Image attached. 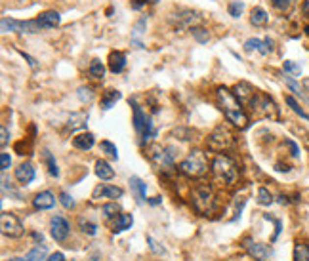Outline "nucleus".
I'll use <instances>...</instances> for the list:
<instances>
[{
	"instance_id": "2f4dec72",
	"label": "nucleus",
	"mask_w": 309,
	"mask_h": 261,
	"mask_svg": "<svg viewBox=\"0 0 309 261\" xmlns=\"http://www.w3.org/2000/svg\"><path fill=\"white\" fill-rule=\"evenodd\" d=\"M284 101H286V105L290 107L292 111H294V113H296L300 119H304V120L309 122V115L306 113V111H304V109H302V107H300V103H298V101H296L292 95H286V99H284Z\"/></svg>"
},
{
	"instance_id": "f257e3e1",
	"label": "nucleus",
	"mask_w": 309,
	"mask_h": 261,
	"mask_svg": "<svg viewBox=\"0 0 309 261\" xmlns=\"http://www.w3.org/2000/svg\"><path fill=\"white\" fill-rule=\"evenodd\" d=\"M216 95H218V103L222 107L225 119L231 122L233 126H237L239 130H246L250 120H248L246 113L242 111V103L235 97V94L229 92L227 88L220 86L216 90Z\"/></svg>"
},
{
	"instance_id": "1a4fd4ad",
	"label": "nucleus",
	"mask_w": 309,
	"mask_h": 261,
	"mask_svg": "<svg viewBox=\"0 0 309 261\" xmlns=\"http://www.w3.org/2000/svg\"><path fill=\"white\" fill-rule=\"evenodd\" d=\"M172 25L178 29V31H183V29H195L203 23V18L199 12L195 10H189V8H180L178 12H174L170 16Z\"/></svg>"
},
{
	"instance_id": "9d476101",
	"label": "nucleus",
	"mask_w": 309,
	"mask_h": 261,
	"mask_svg": "<svg viewBox=\"0 0 309 261\" xmlns=\"http://www.w3.org/2000/svg\"><path fill=\"white\" fill-rule=\"evenodd\" d=\"M0 229H2V235L10 237V238H19L25 233V227L19 221V217L14 214H6V212H2V215H0Z\"/></svg>"
},
{
	"instance_id": "3c124183",
	"label": "nucleus",
	"mask_w": 309,
	"mask_h": 261,
	"mask_svg": "<svg viewBox=\"0 0 309 261\" xmlns=\"http://www.w3.org/2000/svg\"><path fill=\"white\" fill-rule=\"evenodd\" d=\"M21 55H23V57H25V61L31 65V69H38V63H36V59H34V57H31L29 53H25V52H21Z\"/></svg>"
},
{
	"instance_id": "a19ab883",
	"label": "nucleus",
	"mask_w": 309,
	"mask_h": 261,
	"mask_svg": "<svg viewBox=\"0 0 309 261\" xmlns=\"http://www.w3.org/2000/svg\"><path fill=\"white\" fill-rule=\"evenodd\" d=\"M78 225H80V229H82V231H84L86 235H90V237H94V235H96V233H98V227L94 225V223H90V221H84V219H82V217H80V219H78Z\"/></svg>"
},
{
	"instance_id": "5701e85b",
	"label": "nucleus",
	"mask_w": 309,
	"mask_h": 261,
	"mask_svg": "<svg viewBox=\"0 0 309 261\" xmlns=\"http://www.w3.org/2000/svg\"><path fill=\"white\" fill-rule=\"evenodd\" d=\"M120 97H122V94H120L119 90H105V92H103V95H102V109L103 111L113 109Z\"/></svg>"
},
{
	"instance_id": "4d7b16f0",
	"label": "nucleus",
	"mask_w": 309,
	"mask_h": 261,
	"mask_svg": "<svg viewBox=\"0 0 309 261\" xmlns=\"http://www.w3.org/2000/svg\"><path fill=\"white\" fill-rule=\"evenodd\" d=\"M149 202H151V204H158V202H160V196H154V198H151Z\"/></svg>"
},
{
	"instance_id": "f8f14e48",
	"label": "nucleus",
	"mask_w": 309,
	"mask_h": 261,
	"mask_svg": "<svg viewBox=\"0 0 309 261\" xmlns=\"http://www.w3.org/2000/svg\"><path fill=\"white\" fill-rule=\"evenodd\" d=\"M69 221L65 217H61V215H53L50 219V235L52 238L55 240V242H63L65 238H67L69 235Z\"/></svg>"
},
{
	"instance_id": "6e6d98bb",
	"label": "nucleus",
	"mask_w": 309,
	"mask_h": 261,
	"mask_svg": "<svg viewBox=\"0 0 309 261\" xmlns=\"http://www.w3.org/2000/svg\"><path fill=\"white\" fill-rule=\"evenodd\" d=\"M33 238H34V240H36L38 244L42 242V235H38V233H33Z\"/></svg>"
},
{
	"instance_id": "7ed1b4c3",
	"label": "nucleus",
	"mask_w": 309,
	"mask_h": 261,
	"mask_svg": "<svg viewBox=\"0 0 309 261\" xmlns=\"http://www.w3.org/2000/svg\"><path fill=\"white\" fill-rule=\"evenodd\" d=\"M210 170H212L214 179L220 181V183H225V185L237 183V177H239L237 164L233 162V158H229L227 155H216L214 160H212V164H210Z\"/></svg>"
},
{
	"instance_id": "4468645a",
	"label": "nucleus",
	"mask_w": 309,
	"mask_h": 261,
	"mask_svg": "<svg viewBox=\"0 0 309 261\" xmlns=\"http://www.w3.org/2000/svg\"><path fill=\"white\" fill-rule=\"evenodd\" d=\"M124 194V191L117 187V185H107V183H102L98 185L94 192H92V200H102V198H120Z\"/></svg>"
},
{
	"instance_id": "79ce46f5",
	"label": "nucleus",
	"mask_w": 309,
	"mask_h": 261,
	"mask_svg": "<svg viewBox=\"0 0 309 261\" xmlns=\"http://www.w3.org/2000/svg\"><path fill=\"white\" fill-rule=\"evenodd\" d=\"M284 82H286V86L290 88V90H292V92H294V94H296V95H298V97H302V99H308V97L304 95V92H302V88L298 86V84H296V82L292 80L290 76H284Z\"/></svg>"
},
{
	"instance_id": "c9c22d12",
	"label": "nucleus",
	"mask_w": 309,
	"mask_h": 261,
	"mask_svg": "<svg viewBox=\"0 0 309 261\" xmlns=\"http://www.w3.org/2000/svg\"><path fill=\"white\" fill-rule=\"evenodd\" d=\"M100 149H102V153H105L107 157L119 158V149H117L111 141H102V143H100Z\"/></svg>"
},
{
	"instance_id": "2eb2a0df",
	"label": "nucleus",
	"mask_w": 309,
	"mask_h": 261,
	"mask_svg": "<svg viewBox=\"0 0 309 261\" xmlns=\"http://www.w3.org/2000/svg\"><path fill=\"white\" fill-rule=\"evenodd\" d=\"M258 90H254L252 84H248V82H239V84H235L233 88V94H235V97L239 99L242 105H248L252 101V97L256 95Z\"/></svg>"
},
{
	"instance_id": "423d86ee",
	"label": "nucleus",
	"mask_w": 309,
	"mask_h": 261,
	"mask_svg": "<svg viewBox=\"0 0 309 261\" xmlns=\"http://www.w3.org/2000/svg\"><path fill=\"white\" fill-rule=\"evenodd\" d=\"M248 105L254 113V117H258V119H265V120H277L279 119V107L263 92H256V95L252 97V101Z\"/></svg>"
},
{
	"instance_id": "5fc2aeb1",
	"label": "nucleus",
	"mask_w": 309,
	"mask_h": 261,
	"mask_svg": "<svg viewBox=\"0 0 309 261\" xmlns=\"http://www.w3.org/2000/svg\"><path fill=\"white\" fill-rule=\"evenodd\" d=\"M304 14H306V16L309 18V0H306V2H304Z\"/></svg>"
},
{
	"instance_id": "7c9ffc66",
	"label": "nucleus",
	"mask_w": 309,
	"mask_h": 261,
	"mask_svg": "<svg viewBox=\"0 0 309 261\" xmlns=\"http://www.w3.org/2000/svg\"><path fill=\"white\" fill-rule=\"evenodd\" d=\"M294 261H309V244L298 242L294 246Z\"/></svg>"
},
{
	"instance_id": "c756f323",
	"label": "nucleus",
	"mask_w": 309,
	"mask_h": 261,
	"mask_svg": "<svg viewBox=\"0 0 309 261\" xmlns=\"http://www.w3.org/2000/svg\"><path fill=\"white\" fill-rule=\"evenodd\" d=\"M2 31L4 33H23V21L2 18Z\"/></svg>"
},
{
	"instance_id": "dca6fc26",
	"label": "nucleus",
	"mask_w": 309,
	"mask_h": 261,
	"mask_svg": "<svg viewBox=\"0 0 309 261\" xmlns=\"http://www.w3.org/2000/svg\"><path fill=\"white\" fill-rule=\"evenodd\" d=\"M59 21H61V16L55 10H48V12H44L36 18V23H38L40 29H55L59 25Z\"/></svg>"
},
{
	"instance_id": "ddd939ff",
	"label": "nucleus",
	"mask_w": 309,
	"mask_h": 261,
	"mask_svg": "<svg viewBox=\"0 0 309 261\" xmlns=\"http://www.w3.org/2000/svg\"><path fill=\"white\" fill-rule=\"evenodd\" d=\"M242 48H244V52H259L263 53V55H267V53L273 52V40L271 38H265V40H261V38H248Z\"/></svg>"
},
{
	"instance_id": "f3484780",
	"label": "nucleus",
	"mask_w": 309,
	"mask_h": 261,
	"mask_svg": "<svg viewBox=\"0 0 309 261\" xmlns=\"http://www.w3.org/2000/svg\"><path fill=\"white\" fill-rule=\"evenodd\" d=\"M33 206L36 210H50L55 206V196L52 191H42L38 192L33 198Z\"/></svg>"
},
{
	"instance_id": "20e7f679",
	"label": "nucleus",
	"mask_w": 309,
	"mask_h": 261,
	"mask_svg": "<svg viewBox=\"0 0 309 261\" xmlns=\"http://www.w3.org/2000/svg\"><path fill=\"white\" fill-rule=\"evenodd\" d=\"M191 202H193V208L201 215H208L216 204V196H214L212 187L208 183H197L191 189Z\"/></svg>"
},
{
	"instance_id": "c85d7f7f",
	"label": "nucleus",
	"mask_w": 309,
	"mask_h": 261,
	"mask_svg": "<svg viewBox=\"0 0 309 261\" xmlns=\"http://www.w3.org/2000/svg\"><path fill=\"white\" fill-rule=\"evenodd\" d=\"M132 223H134V219H132L130 214H120L117 217V223L113 227V233H122L126 229H132Z\"/></svg>"
},
{
	"instance_id": "0eeeda50",
	"label": "nucleus",
	"mask_w": 309,
	"mask_h": 261,
	"mask_svg": "<svg viewBox=\"0 0 309 261\" xmlns=\"http://www.w3.org/2000/svg\"><path fill=\"white\" fill-rule=\"evenodd\" d=\"M147 157H149L151 164H153L158 172H162V174H172V172H174V158H172V155L164 147L153 143V145L147 149Z\"/></svg>"
},
{
	"instance_id": "ea45409f",
	"label": "nucleus",
	"mask_w": 309,
	"mask_h": 261,
	"mask_svg": "<svg viewBox=\"0 0 309 261\" xmlns=\"http://www.w3.org/2000/svg\"><path fill=\"white\" fill-rule=\"evenodd\" d=\"M59 202H61V206L65 210H73L75 208V200H73V196L69 194V192H59Z\"/></svg>"
},
{
	"instance_id": "b1692460",
	"label": "nucleus",
	"mask_w": 309,
	"mask_h": 261,
	"mask_svg": "<svg viewBox=\"0 0 309 261\" xmlns=\"http://www.w3.org/2000/svg\"><path fill=\"white\" fill-rule=\"evenodd\" d=\"M145 27H147V18H141V19H137V23L134 25V29H132V44H134L136 48H143L141 36L145 33Z\"/></svg>"
},
{
	"instance_id": "09e8293b",
	"label": "nucleus",
	"mask_w": 309,
	"mask_h": 261,
	"mask_svg": "<svg viewBox=\"0 0 309 261\" xmlns=\"http://www.w3.org/2000/svg\"><path fill=\"white\" fill-rule=\"evenodd\" d=\"M284 143H286V145L290 147V155H292V157H294V158L300 157V147H298V145H296L294 141H292V140H286Z\"/></svg>"
},
{
	"instance_id": "6e6552de",
	"label": "nucleus",
	"mask_w": 309,
	"mask_h": 261,
	"mask_svg": "<svg viewBox=\"0 0 309 261\" xmlns=\"http://www.w3.org/2000/svg\"><path fill=\"white\" fill-rule=\"evenodd\" d=\"M208 149L210 151H214V153H222V151H227L231 145H233V134L223 126H216L212 132H210V136H208Z\"/></svg>"
},
{
	"instance_id": "6ab92c4d",
	"label": "nucleus",
	"mask_w": 309,
	"mask_h": 261,
	"mask_svg": "<svg viewBox=\"0 0 309 261\" xmlns=\"http://www.w3.org/2000/svg\"><path fill=\"white\" fill-rule=\"evenodd\" d=\"M73 145L75 149H80V151H90L94 145H96V136L92 132H86V134H78L73 138Z\"/></svg>"
},
{
	"instance_id": "c03bdc74",
	"label": "nucleus",
	"mask_w": 309,
	"mask_h": 261,
	"mask_svg": "<svg viewBox=\"0 0 309 261\" xmlns=\"http://www.w3.org/2000/svg\"><path fill=\"white\" fill-rule=\"evenodd\" d=\"M147 242H149V248L153 250L154 254H158V256H164V254H166V250H164V248H160V246H158V242L154 240L153 237H149V238H147Z\"/></svg>"
},
{
	"instance_id": "cd10ccee",
	"label": "nucleus",
	"mask_w": 309,
	"mask_h": 261,
	"mask_svg": "<svg viewBox=\"0 0 309 261\" xmlns=\"http://www.w3.org/2000/svg\"><path fill=\"white\" fill-rule=\"evenodd\" d=\"M42 160H44V164H46V168H48V174H50L52 177H59L57 162H55V158H53V155H52L48 149L42 151Z\"/></svg>"
},
{
	"instance_id": "a878e982",
	"label": "nucleus",
	"mask_w": 309,
	"mask_h": 261,
	"mask_svg": "<svg viewBox=\"0 0 309 261\" xmlns=\"http://www.w3.org/2000/svg\"><path fill=\"white\" fill-rule=\"evenodd\" d=\"M86 120H88V113L84 111H80V113H73L71 117H69V124L67 128L69 130H80V128H86Z\"/></svg>"
},
{
	"instance_id": "aec40b11",
	"label": "nucleus",
	"mask_w": 309,
	"mask_h": 261,
	"mask_svg": "<svg viewBox=\"0 0 309 261\" xmlns=\"http://www.w3.org/2000/svg\"><path fill=\"white\" fill-rule=\"evenodd\" d=\"M16 179L21 183V185H29V183L34 179V168L29 164V162H25V164L17 166L16 168Z\"/></svg>"
},
{
	"instance_id": "de8ad7c7",
	"label": "nucleus",
	"mask_w": 309,
	"mask_h": 261,
	"mask_svg": "<svg viewBox=\"0 0 309 261\" xmlns=\"http://www.w3.org/2000/svg\"><path fill=\"white\" fill-rule=\"evenodd\" d=\"M174 134H176V136H180V140H183V141L193 140V134H191L189 130H183V128H178Z\"/></svg>"
},
{
	"instance_id": "412c9836",
	"label": "nucleus",
	"mask_w": 309,
	"mask_h": 261,
	"mask_svg": "<svg viewBox=\"0 0 309 261\" xmlns=\"http://www.w3.org/2000/svg\"><path fill=\"white\" fill-rule=\"evenodd\" d=\"M46 260H48V248L38 244V246H34L25 258H16V260L10 261H46Z\"/></svg>"
},
{
	"instance_id": "72a5a7b5",
	"label": "nucleus",
	"mask_w": 309,
	"mask_h": 261,
	"mask_svg": "<svg viewBox=\"0 0 309 261\" xmlns=\"http://www.w3.org/2000/svg\"><path fill=\"white\" fill-rule=\"evenodd\" d=\"M102 214L105 215V219H111V217H119L120 215V206L117 202H109L102 208Z\"/></svg>"
},
{
	"instance_id": "bb28decb",
	"label": "nucleus",
	"mask_w": 309,
	"mask_h": 261,
	"mask_svg": "<svg viewBox=\"0 0 309 261\" xmlns=\"http://www.w3.org/2000/svg\"><path fill=\"white\" fill-rule=\"evenodd\" d=\"M250 21H252L254 27H263V25H267L269 16H267V12H265L263 8L256 6V8L252 10V14H250Z\"/></svg>"
},
{
	"instance_id": "a18cd8bd",
	"label": "nucleus",
	"mask_w": 309,
	"mask_h": 261,
	"mask_svg": "<svg viewBox=\"0 0 309 261\" xmlns=\"http://www.w3.org/2000/svg\"><path fill=\"white\" fill-rule=\"evenodd\" d=\"M78 97H80V101H90L92 97H94V94H92V88H78Z\"/></svg>"
},
{
	"instance_id": "49530a36",
	"label": "nucleus",
	"mask_w": 309,
	"mask_h": 261,
	"mask_svg": "<svg viewBox=\"0 0 309 261\" xmlns=\"http://www.w3.org/2000/svg\"><path fill=\"white\" fill-rule=\"evenodd\" d=\"M10 164H12V158H10V155H8V153H2V155H0V170H2V172H6V170L10 168Z\"/></svg>"
},
{
	"instance_id": "37998d69",
	"label": "nucleus",
	"mask_w": 309,
	"mask_h": 261,
	"mask_svg": "<svg viewBox=\"0 0 309 261\" xmlns=\"http://www.w3.org/2000/svg\"><path fill=\"white\" fill-rule=\"evenodd\" d=\"M271 4H273L275 10H279V12H286V10L290 8L292 0H271Z\"/></svg>"
},
{
	"instance_id": "4c0bfd02",
	"label": "nucleus",
	"mask_w": 309,
	"mask_h": 261,
	"mask_svg": "<svg viewBox=\"0 0 309 261\" xmlns=\"http://www.w3.org/2000/svg\"><path fill=\"white\" fill-rule=\"evenodd\" d=\"M227 10H229V16H231V18H240V14H242V10H244V4L239 2V0H233Z\"/></svg>"
},
{
	"instance_id": "8fccbe9b",
	"label": "nucleus",
	"mask_w": 309,
	"mask_h": 261,
	"mask_svg": "<svg viewBox=\"0 0 309 261\" xmlns=\"http://www.w3.org/2000/svg\"><path fill=\"white\" fill-rule=\"evenodd\" d=\"M0 136H2V140H0L2 147H6V145H8V140H10V132H8V128H6V126H2V128H0Z\"/></svg>"
},
{
	"instance_id": "a211bd4d",
	"label": "nucleus",
	"mask_w": 309,
	"mask_h": 261,
	"mask_svg": "<svg viewBox=\"0 0 309 261\" xmlns=\"http://www.w3.org/2000/svg\"><path fill=\"white\" fill-rule=\"evenodd\" d=\"M130 187H132V192L136 196L137 204H143L145 198H147V183H143L137 175H132L130 177Z\"/></svg>"
},
{
	"instance_id": "f03ea898",
	"label": "nucleus",
	"mask_w": 309,
	"mask_h": 261,
	"mask_svg": "<svg viewBox=\"0 0 309 261\" xmlns=\"http://www.w3.org/2000/svg\"><path fill=\"white\" fill-rule=\"evenodd\" d=\"M178 170L185 177H191V179H199L208 172V158H206V153L201 151V149H193L187 157L183 158L178 166Z\"/></svg>"
},
{
	"instance_id": "4be33fe9",
	"label": "nucleus",
	"mask_w": 309,
	"mask_h": 261,
	"mask_svg": "<svg viewBox=\"0 0 309 261\" xmlns=\"http://www.w3.org/2000/svg\"><path fill=\"white\" fill-rule=\"evenodd\" d=\"M124 67H126L124 52H111V55H109V71L117 74V72H122Z\"/></svg>"
},
{
	"instance_id": "39448f33",
	"label": "nucleus",
	"mask_w": 309,
	"mask_h": 261,
	"mask_svg": "<svg viewBox=\"0 0 309 261\" xmlns=\"http://www.w3.org/2000/svg\"><path fill=\"white\" fill-rule=\"evenodd\" d=\"M130 105H132V113H134V120L132 122H134L137 136L141 138V143H147L156 136V130L153 128V120H151V117H147L143 113L141 105L137 103L136 99H130Z\"/></svg>"
},
{
	"instance_id": "473e14b6",
	"label": "nucleus",
	"mask_w": 309,
	"mask_h": 261,
	"mask_svg": "<svg viewBox=\"0 0 309 261\" xmlns=\"http://www.w3.org/2000/svg\"><path fill=\"white\" fill-rule=\"evenodd\" d=\"M90 74L94 76V78H103L105 76V65H103L100 59H92V63H90Z\"/></svg>"
},
{
	"instance_id": "393cba45",
	"label": "nucleus",
	"mask_w": 309,
	"mask_h": 261,
	"mask_svg": "<svg viewBox=\"0 0 309 261\" xmlns=\"http://www.w3.org/2000/svg\"><path fill=\"white\" fill-rule=\"evenodd\" d=\"M96 175L102 179V181H109L115 177V170L111 168V164L107 160H98L96 162Z\"/></svg>"
},
{
	"instance_id": "864d4df0",
	"label": "nucleus",
	"mask_w": 309,
	"mask_h": 261,
	"mask_svg": "<svg viewBox=\"0 0 309 261\" xmlns=\"http://www.w3.org/2000/svg\"><path fill=\"white\" fill-rule=\"evenodd\" d=\"M46 261H67V260H65V256H63L61 252H55V254L48 256V260Z\"/></svg>"
},
{
	"instance_id": "e433bc0d",
	"label": "nucleus",
	"mask_w": 309,
	"mask_h": 261,
	"mask_svg": "<svg viewBox=\"0 0 309 261\" xmlns=\"http://www.w3.org/2000/svg\"><path fill=\"white\" fill-rule=\"evenodd\" d=\"M283 69H284V72H288V76H300L302 74V67L296 61H284Z\"/></svg>"
},
{
	"instance_id": "603ef678",
	"label": "nucleus",
	"mask_w": 309,
	"mask_h": 261,
	"mask_svg": "<svg viewBox=\"0 0 309 261\" xmlns=\"http://www.w3.org/2000/svg\"><path fill=\"white\" fill-rule=\"evenodd\" d=\"M147 2H149V0H132V2H130V6H132L134 10H141Z\"/></svg>"
},
{
	"instance_id": "bf43d9fd",
	"label": "nucleus",
	"mask_w": 309,
	"mask_h": 261,
	"mask_svg": "<svg viewBox=\"0 0 309 261\" xmlns=\"http://www.w3.org/2000/svg\"><path fill=\"white\" fill-rule=\"evenodd\" d=\"M306 35H309V25H306Z\"/></svg>"
},
{
	"instance_id": "13d9d810",
	"label": "nucleus",
	"mask_w": 309,
	"mask_h": 261,
	"mask_svg": "<svg viewBox=\"0 0 309 261\" xmlns=\"http://www.w3.org/2000/svg\"><path fill=\"white\" fill-rule=\"evenodd\" d=\"M304 88L309 90V78H304Z\"/></svg>"
},
{
	"instance_id": "f704fd0d",
	"label": "nucleus",
	"mask_w": 309,
	"mask_h": 261,
	"mask_svg": "<svg viewBox=\"0 0 309 261\" xmlns=\"http://www.w3.org/2000/svg\"><path fill=\"white\" fill-rule=\"evenodd\" d=\"M258 204H261V206H269V204H273V194L267 191L265 187H261L259 191H258Z\"/></svg>"
},
{
	"instance_id": "58836bf2",
	"label": "nucleus",
	"mask_w": 309,
	"mask_h": 261,
	"mask_svg": "<svg viewBox=\"0 0 309 261\" xmlns=\"http://www.w3.org/2000/svg\"><path fill=\"white\" fill-rule=\"evenodd\" d=\"M193 36H195V40H197V42H201V44L208 42V38H210L208 31L203 29V27H195V29H193Z\"/></svg>"
},
{
	"instance_id": "9b49d317",
	"label": "nucleus",
	"mask_w": 309,
	"mask_h": 261,
	"mask_svg": "<svg viewBox=\"0 0 309 261\" xmlns=\"http://www.w3.org/2000/svg\"><path fill=\"white\" fill-rule=\"evenodd\" d=\"M242 246H244V250L254 258L256 261H265L271 258V254H273V250L269 248V246H265V244L261 242H256V240H252V238H244L242 240Z\"/></svg>"
}]
</instances>
